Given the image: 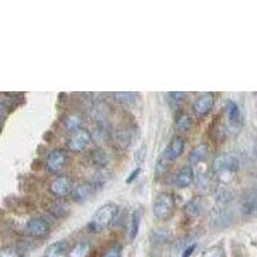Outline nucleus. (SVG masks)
<instances>
[{
    "label": "nucleus",
    "instance_id": "obj_22",
    "mask_svg": "<svg viewBox=\"0 0 257 257\" xmlns=\"http://www.w3.org/2000/svg\"><path fill=\"white\" fill-rule=\"evenodd\" d=\"M175 127L176 130H180V132H185V130H189V127L192 126V120L189 118V116L185 113H179L175 118Z\"/></svg>",
    "mask_w": 257,
    "mask_h": 257
},
{
    "label": "nucleus",
    "instance_id": "obj_24",
    "mask_svg": "<svg viewBox=\"0 0 257 257\" xmlns=\"http://www.w3.org/2000/svg\"><path fill=\"white\" fill-rule=\"evenodd\" d=\"M202 257H226V252L222 245H211L202 253Z\"/></svg>",
    "mask_w": 257,
    "mask_h": 257
},
{
    "label": "nucleus",
    "instance_id": "obj_23",
    "mask_svg": "<svg viewBox=\"0 0 257 257\" xmlns=\"http://www.w3.org/2000/svg\"><path fill=\"white\" fill-rule=\"evenodd\" d=\"M185 94L180 93V91H171V93H167V100H169L170 105L173 108H178L180 107L181 103L184 102Z\"/></svg>",
    "mask_w": 257,
    "mask_h": 257
},
{
    "label": "nucleus",
    "instance_id": "obj_15",
    "mask_svg": "<svg viewBox=\"0 0 257 257\" xmlns=\"http://www.w3.org/2000/svg\"><path fill=\"white\" fill-rule=\"evenodd\" d=\"M68 253V244L66 240H57L47 247L44 257H66Z\"/></svg>",
    "mask_w": 257,
    "mask_h": 257
},
{
    "label": "nucleus",
    "instance_id": "obj_18",
    "mask_svg": "<svg viewBox=\"0 0 257 257\" xmlns=\"http://www.w3.org/2000/svg\"><path fill=\"white\" fill-rule=\"evenodd\" d=\"M141 221H142V212L141 210H134L130 219V228H128V237L130 240H134L138 237L139 229H141Z\"/></svg>",
    "mask_w": 257,
    "mask_h": 257
},
{
    "label": "nucleus",
    "instance_id": "obj_4",
    "mask_svg": "<svg viewBox=\"0 0 257 257\" xmlns=\"http://www.w3.org/2000/svg\"><path fill=\"white\" fill-rule=\"evenodd\" d=\"M25 231L32 238H45L50 233V225L41 217H32L25 224Z\"/></svg>",
    "mask_w": 257,
    "mask_h": 257
},
{
    "label": "nucleus",
    "instance_id": "obj_25",
    "mask_svg": "<svg viewBox=\"0 0 257 257\" xmlns=\"http://www.w3.org/2000/svg\"><path fill=\"white\" fill-rule=\"evenodd\" d=\"M231 198H233V194H231L230 190L226 189V188H220V189L217 190L216 201L219 202L221 206H226V203L230 202Z\"/></svg>",
    "mask_w": 257,
    "mask_h": 257
},
{
    "label": "nucleus",
    "instance_id": "obj_7",
    "mask_svg": "<svg viewBox=\"0 0 257 257\" xmlns=\"http://www.w3.org/2000/svg\"><path fill=\"white\" fill-rule=\"evenodd\" d=\"M225 113H226V122H228V126L231 130L237 132L242 127L243 116L239 105L237 103L233 102V100H229L225 105Z\"/></svg>",
    "mask_w": 257,
    "mask_h": 257
},
{
    "label": "nucleus",
    "instance_id": "obj_33",
    "mask_svg": "<svg viewBox=\"0 0 257 257\" xmlns=\"http://www.w3.org/2000/svg\"><path fill=\"white\" fill-rule=\"evenodd\" d=\"M4 116V105L2 104V102H0V120L3 118Z\"/></svg>",
    "mask_w": 257,
    "mask_h": 257
},
{
    "label": "nucleus",
    "instance_id": "obj_19",
    "mask_svg": "<svg viewBox=\"0 0 257 257\" xmlns=\"http://www.w3.org/2000/svg\"><path fill=\"white\" fill-rule=\"evenodd\" d=\"M90 253V244L88 242H77L72 248L68 249V257H88Z\"/></svg>",
    "mask_w": 257,
    "mask_h": 257
},
{
    "label": "nucleus",
    "instance_id": "obj_2",
    "mask_svg": "<svg viewBox=\"0 0 257 257\" xmlns=\"http://www.w3.org/2000/svg\"><path fill=\"white\" fill-rule=\"evenodd\" d=\"M117 213H118V207L114 203H105L102 207H99L95 211V213L91 217L89 222L88 228L91 233H99L104 230L108 226L113 224L116 219Z\"/></svg>",
    "mask_w": 257,
    "mask_h": 257
},
{
    "label": "nucleus",
    "instance_id": "obj_17",
    "mask_svg": "<svg viewBox=\"0 0 257 257\" xmlns=\"http://www.w3.org/2000/svg\"><path fill=\"white\" fill-rule=\"evenodd\" d=\"M206 157H207V146L206 144H198V146L192 149V152L189 155V161L190 164L198 166L206 160Z\"/></svg>",
    "mask_w": 257,
    "mask_h": 257
},
{
    "label": "nucleus",
    "instance_id": "obj_20",
    "mask_svg": "<svg viewBox=\"0 0 257 257\" xmlns=\"http://www.w3.org/2000/svg\"><path fill=\"white\" fill-rule=\"evenodd\" d=\"M82 126V118L79 114H70L67 118L64 120V127L70 133L79 132Z\"/></svg>",
    "mask_w": 257,
    "mask_h": 257
},
{
    "label": "nucleus",
    "instance_id": "obj_32",
    "mask_svg": "<svg viewBox=\"0 0 257 257\" xmlns=\"http://www.w3.org/2000/svg\"><path fill=\"white\" fill-rule=\"evenodd\" d=\"M196 244H190L189 247H187V248L184 249V252H183V254H181V257H190L193 254V252L196 251Z\"/></svg>",
    "mask_w": 257,
    "mask_h": 257
},
{
    "label": "nucleus",
    "instance_id": "obj_21",
    "mask_svg": "<svg viewBox=\"0 0 257 257\" xmlns=\"http://www.w3.org/2000/svg\"><path fill=\"white\" fill-rule=\"evenodd\" d=\"M114 99L117 102H120L121 104L125 105H132L137 102V94L130 93V91H121V93H113Z\"/></svg>",
    "mask_w": 257,
    "mask_h": 257
},
{
    "label": "nucleus",
    "instance_id": "obj_5",
    "mask_svg": "<svg viewBox=\"0 0 257 257\" xmlns=\"http://www.w3.org/2000/svg\"><path fill=\"white\" fill-rule=\"evenodd\" d=\"M210 219L213 228H226L233 221V212L226 206L219 205L210 212Z\"/></svg>",
    "mask_w": 257,
    "mask_h": 257
},
{
    "label": "nucleus",
    "instance_id": "obj_28",
    "mask_svg": "<svg viewBox=\"0 0 257 257\" xmlns=\"http://www.w3.org/2000/svg\"><path fill=\"white\" fill-rule=\"evenodd\" d=\"M194 178H196L197 185H198L199 188H206L208 185V175H207V173L202 174L201 171H198L197 176H194Z\"/></svg>",
    "mask_w": 257,
    "mask_h": 257
},
{
    "label": "nucleus",
    "instance_id": "obj_3",
    "mask_svg": "<svg viewBox=\"0 0 257 257\" xmlns=\"http://www.w3.org/2000/svg\"><path fill=\"white\" fill-rule=\"evenodd\" d=\"M175 206L176 201L173 193H158L155 197V201H153V216L157 220H167L174 213Z\"/></svg>",
    "mask_w": 257,
    "mask_h": 257
},
{
    "label": "nucleus",
    "instance_id": "obj_9",
    "mask_svg": "<svg viewBox=\"0 0 257 257\" xmlns=\"http://www.w3.org/2000/svg\"><path fill=\"white\" fill-rule=\"evenodd\" d=\"M184 148V141H183L180 137H174L171 138V141L169 142V144L166 146L165 151L162 152V156L169 161L170 164H173L174 161H176L181 155H183Z\"/></svg>",
    "mask_w": 257,
    "mask_h": 257
},
{
    "label": "nucleus",
    "instance_id": "obj_16",
    "mask_svg": "<svg viewBox=\"0 0 257 257\" xmlns=\"http://www.w3.org/2000/svg\"><path fill=\"white\" fill-rule=\"evenodd\" d=\"M93 192L94 185L90 183H82V184H79L76 188L71 190L72 198L76 202H84L85 199H88L93 194Z\"/></svg>",
    "mask_w": 257,
    "mask_h": 257
},
{
    "label": "nucleus",
    "instance_id": "obj_14",
    "mask_svg": "<svg viewBox=\"0 0 257 257\" xmlns=\"http://www.w3.org/2000/svg\"><path fill=\"white\" fill-rule=\"evenodd\" d=\"M205 199L202 198V197H194L190 201H188V203L184 207V211L188 216L192 217V219H196V217L201 216L202 212L205 211Z\"/></svg>",
    "mask_w": 257,
    "mask_h": 257
},
{
    "label": "nucleus",
    "instance_id": "obj_26",
    "mask_svg": "<svg viewBox=\"0 0 257 257\" xmlns=\"http://www.w3.org/2000/svg\"><path fill=\"white\" fill-rule=\"evenodd\" d=\"M91 157H93L94 164L98 165V166H100V167L105 166V165H107V162H108V157H107L105 152L104 151H102V149H98V151H95Z\"/></svg>",
    "mask_w": 257,
    "mask_h": 257
},
{
    "label": "nucleus",
    "instance_id": "obj_1",
    "mask_svg": "<svg viewBox=\"0 0 257 257\" xmlns=\"http://www.w3.org/2000/svg\"><path fill=\"white\" fill-rule=\"evenodd\" d=\"M212 173L222 181H228L239 170V160L233 153H220L213 158L211 165Z\"/></svg>",
    "mask_w": 257,
    "mask_h": 257
},
{
    "label": "nucleus",
    "instance_id": "obj_30",
    "mask_svg": "<svg viewBox=\"0 0 257 257\" xmlns=\"http://www.w3.org/2000/svg\"><path fill=\"white\" fill-rule=\"evenodd\" d=\"M0 257H22V254L13 248H4L0 251Z\"/></svg>",
    "mask_w": 257,
    "mask_h": 257
},
{
    "label": "nucleus",
    "instance_id": "obj_11",
    "mask_svg": "<svg viewBox=\"0 0 257 257\" xmlns=\"http://www.w3.org/2000/svg\"><path fill=\"white\" fill-rule=\"evenodd\" d=\"M49 190L53 196L58 197V198L66 197L72 190V181L68 176H58V178L52 181Z\"/></svg>",
    "mask_w": 257,
    "mask_h": 257
},
{
    "label": "nucleus",
    "instance_id": "obj_8",
    "mask_svg": "<svg viewBox=\"0 0 257 257\" xmlns=\"http://www.w3.org/2000/svg\"><path fill=\"white\" fill-rule=\"evenodd\" d=\"M215 104V95L213 93H205L199 95L193 104V112L198 117H205L212 111Z\"/></svg>",
    "mask_w": 257,
    "mask_h": 257
},
{
    "label": "nucleus",
    "instance_id": "obj_29",
    "mask_svg": "<svg viewBox=\"0 0 257 257\" xmlns=\"http://www.w3.org/2000/svg\"><path fill=\"white\" fill-rule=\"evenodd\" d=\"M155 240L156 242H165L169 238V231L166 229H158V230L155 231Z\"/></svg>",
    "mask_w": 257,
    "mask_h": 257
},
{
    "label": "nucleus",
    "instance_id": "obj_12",
    "mask_svg": "<svg viewBox=\"0 0 257 257\" xmlns=\"http://www.w3.org/2000/svg\"><path fill=\"white\" fill-rule=\"evenodd\" d=\"M240 210H242L243 216L252 219L256 215L257 210V201H256V193L254 190L245 193L244 197L242 199V205H240Z\"/></svg>",
    "mask_w": 257,
    "mask_h": 257
},
{
    "label": "nucleus",
    "instance_id": "obj_6",
    "mask_svg": "<svg viewBox=\"0 0 257 257\" xmlns=\"http://www.w3.org/2000/svg\"><path fill=\"white\" fill-rule=\"evenodd\" d=\"M91 142V134L85 130V128H80L79 132L72 133L71 138L67 142V147L70 151L75 153H80L82 151L88 148V146Z\"/></svg>",
    "mask_w": 257,
    "mask_h": 257
},
{
    "label": "nucleus",
    "instance_id": "obj_31",
    "mask_svg": "<svg viewBox=\"0 0 257 257\" xmlns=\"http://www.w3.org/2000/svg\"><path fill=\"white\" fill-rule=\"evenodd\" d=\"M141 167H138V169H135L134 171H133L132 174H130V175H128V178L126 179V183H127V184H130V183H133V181L135 180V179L138 178V175H139V174H141Z\"/></svg>",
    "mask_w": 257,
    "mask_h": 257
},
{
    "label": "nucleus",
    "instance_id": "obj_27",
    "mask_svg": "<svg viewBox=\"0 0 257 257\" xmlns=\"http://www.w3.org/2000/svg\"><path fill=\"white\" fill-rule=\"evenodd\" d=\"M121 254H122V247L118 243H114L105 249L103 257H121Z\"/></svg>",
    "mask_w": 257,
    "mask_h": 257
},
{
    "label": "nucleus",
    "instance_id": "obj_10",
    "mask_svg": "<svg viewBox=\"0 0 257 257\" xmlns=\"http://www.w3.org/2000/svg\"><path fill=\"white\" fill-rule=\"evenodd\" d=\"M66 162H67V156L61 149H53V151H50L47 156V161H45L47 169L49 170L50 173H58V171H61L64 167V165H66Z\"/></svg>",
    "mask_w": 257,
    "mask_h": 257
},
{
    "label": "nucleus",
    "instance_id": "obj_13",
    "mask_svg": "<svg viewBox=\"0 0 257 257\" xmlns=\"http://www.w3.org/2000/svg\"><path fill=\"white\" fill-rule=\"evenodd\" d=\"M194 170L190 166L181 167L175 176V185L178 188H188L194 183Z\"/></svg>",
    "mask_w": 257,
    "mask_h": 257
}]
</instances>
